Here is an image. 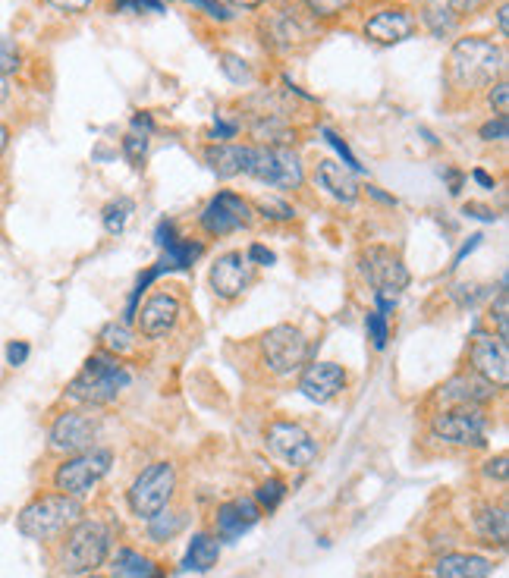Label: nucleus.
Listing matches in <instances>:
<instances>
[{"label": "nucleus", "instance_id": "1", "mask_svg": "<svg viewBox=\"0 0 509 578\" xmlns=\"http://www.w3.org/2000/svg\"><path fill=\"white\" fill-rule=\"evenodd\" d=\"M503 70V51L484 38H459L450 54V76L459 88H481Z\"/></svg>", "mask_w": 509, "mask_h": 578}, {"label": "nucleus", "instance_id": "2", "mask_svg": "<svg viewBox=\"0 0 509 578\" xmlns=\"http://www.w3.org/2000/svg\"><path fill=\"white\" fill-rule=\"evenodd\" d=\"M129 387V374L117 359H107V355H92L85 362V368L73 377V384L66 387L73 399L85 406H107L120 396V390Z\"/></svg>", "mask_w": 509, "mask_h": 578}, {"label": "nucleus", "instance_id": "3", "mask_svg": "<svg viewBox=\"0 0 509 578\" xmlns=\"http://www.w3.org/2000/svg\"><path fill=\"white\" fill-rule=\"evenodd\" d=\"M82 516V506L76 497H66V494H48V497H38L35 503H29L26 509L19 513V531L26 538L35 541H48L54 535H60L63 528L76 525Z\"/></svg>", "mask_w": 509, "mask_h": 578}, {"label": "nucleus", "instance_id": "4", "mask_svg": "<svg viewBox=\"0 0 509 578\" xmlns=\"http://www.w3.org/2000/svg\"><path fill=\"white\" fill-rule=\"evenodd\" d=\"M255 180L277 186V189H299L302 186V164L293 148L274 145H246V170Z\"/></svg>", "mask_w": 509, "mask_h": 578}, {"label": "nucleus", "instance_id": "5", "mask_svg": "<svg viewBox=\"0 0 509 578\" xmlns=\"http://www.w3.org/2000/svg\"><path fill=\"white\" fill-rule=\"evenodd\" d=\"M107 550H110V528L95 519H85L73 525L60 553V563L66 572H95L107 560Z\"/></svg>", "mask_w": 509, "mask_h": 578}, {"label": "nucleus", "instance_id": "6", "mask_svg": "<svg viewBox=\"0 0 509 578\" xmlns=\"http://www.w3.org/2000/svg\"><path fill=\"white\" fill-rule=\"evenodd\" d=\"M176 487V472L170 462H154L148 469L132 481L129 487V506L139 519H151L158 516L161 509L170 503Z\"/></svg>", "mask_w": 509, "mask_h": 578}, {"label": "nucleus", "instance_id": "7", "mask_svg": "<svg viewBox=\"0 0 509 578\" xmlns=\"http://www.w3.org/2000/svg\"><path fill=\"white\" fill-rule=\"evenodd\" d=\"M107 472H110V453L107 450H85V453H76L73 459H66L60 465L57 475H54V484H57V491L66 497H85Z\"/></svg>", "mask_w": 509, "mask_h": 578}, {"label": "nucleus", "instance_id": "8", "mask_svg": "<svg viewBox=\"0 0 509 578\" xmlns=\"http://www.w3.org/2000/svg\"><path fill=\"white\" fill-rule=\"evenodd\" d=\"M261 349H264V362H268L271 371H277V374H293L308 359V340L293 324L271 327L268 333H264Z\"/></svg>", "mask_w": 509, "mask_h": 578}, {"label": "nucleus", "instance_id": "9", "mask_svg": "<svg viewBox=\"0 0 509 578\" xmlns=\"http://www.w3.org/2000/svg\"><path fill=\"white\" fill-rule=\"evenodd\" d=\"M359 264H362V274L368 277V283L378 289V296H393L396 299L409 286L406 264L393 249L371 246L368 252H362Z\"/></svg>", "mask_w": 509, "mask_h": 578}, {"label": "nucleus", "instance_id": "10", "mask_svg": "<svg viewBox=\"0 0 509 578\" xmlns=\"http://www.w3.org/2000/svg\"><path fill=\"white\" fill-rule=\"evenodd\" d=\"M268 447L274 456H280L283 462H290L293 469H308L318 459V443L308 434L302 425H293V421H274L268 428Z\"/></svg>", "mask_w": 509, "mask_h": 578}, {"label": "nucleus", "instance_id": "11", "mask_svg": "<svg viewBox=\"0 0 509 578\" xmlns=\"http://www.w3.org/2000/svg\"><path fill=\"white\" fill-rule=\"evenodd\" d=\"M484 428H488V421L478 409L444 412L431 421V434L437 440L456 443V447H484Z\"/></svg>", "mask_w": 509, "mask_h": 578}, {"label": "nucleus", "instance_id": "12", "mask_svg": "<svg viewBox=\"0 0 509 578\" xmlns=\"http://www.w3.org/2000/svg\"><path fill=\"white\" fill-rule=\"evenodd\" d=\"M249 224H252V208H249L246 198H239L233 192H220L202 211V227L211 236H227V233H236Z\"/></svg>", "mask_w": 509, "mask_h": 578}, {"label": "nucleus", "instance_id": "13", "mask_svg": "<svg viewBox=\"0 0 509 578\" xmlns=\"http://www.w3.org/2000/svg\"><path fill=\"white\" fill-rule=\"evenodd\" d=\"M98 437V418L85 412H63L51 428V447L63 453H85Z\"/></svg>", "mask_w": 509, "mask_h": 578}, {"label": "nucleus", "instance_id": "14", "mask_svg": "<svg viewBox=\"0 0 509 578\" xmlns=\"http://www.w3.org/2000/svg\"><path fill=\"white\" fill-rule=\"evenodd\" d=\"M472 368L478 377H484L494 387L509 384V352L506 340L500 337H478L472 343Z\"/></svg>", "mask_w": 509, "mask_h": 578}, {"label": "nucleus", "instance_id": "15", "mask_svg": "<svg viewBox=\"0 0 509 578\" xmlns=\"http://www.w3.org/2000/svg\"><path fill=\"white\" fill-rule=\"evenodd\" d=\"M494 384H488L484 377L472 374H456L450 381L440 387V403L456 406V409H478L484 406L488 399H494Z\"/></svg>", "mask_w": 509, "mask_h": 578}, {"label": "nucleus", "instance_id": "16", "mask_svg": "<svg viewBox=\"0 0 509 578\" xmlns=\"http://www.w3.org/2000/svg\"><path fill=\"white\" fill-rule=\"evenodd\" d=\"M346 387V371L334 362H318V365H308L302 381H299V390L305 399H312V403H330L340 390Z\"/></svg>", "mask_w": 509, "mask_h": 578}, {"label": "nucleus", "instance_id": "17", "mask_svg": "<svg viewBox=\"0 0 509 578\" xmlns=\"http://www.w3.org/2000/svg\"><path fill=\"white\" fill-rule=\"evenodd\" d=\"M183 315V308H180V299L176 296H151L142 311H139V324H142V333L151 340H158V337H167V333L176 327V321H180Z\"/></svg>", "mask_w": 509, "mask_h": 578}, {"label": "nucleus", "instance_id": "18", "mask_svg": "<svg viewBox=\"0 0 509 578\" xmlns=\"http://www.w3.org/2000/svg\"><path fill=\"white\" fill-rule=\"evenodd\" d=\"M249 283V258H242L239 252H230L224 258H217L211 268V286L220 299H236Z\"/></svg>", "mask_w": 509, "mask_h": 578}, {"label": "nucleus", "instance_id": "19", "mask_svg": "<svg viewBox=\"0 0 509 578\" xmlns=\"http://www.w3.org/2000/svg\"><path fill=\"white\" fill-rule=\"evenodd\" d=\"M415 32V16L409 10H381L365 22V35L378 44H400Z\"/></svg>", "mask_w": 509, "mask_h": 578}, {"label": "nucleus", "instance_id": "20", "mask_svg": "<svg viewBox=\"0 0 509 578\" xmlns=\"http://www.w3.org/2000/svg\"><path fill=\"white\" fill-rule=\"evenodd\" d=\"M261 509L252 500H233L217 509V535L224 541H239L258 522Z\"/></svg>", "mask_w": 509, "mask_h": 578}, {"label": "nucleus", "instance_id": "21", "mask_svg": "<svg viewBox=\"0 0 509 578\" xmlns=\"http://www.w3.org/2000/svg\"><path fill=\"white\" fill-rule=\"evenodd\" d=\"M318 183H321V189H327L330 195H334L337 202L352 205V202L359 198L356 176H352L349 167H343V164H337V161H321V164H318Z\"/></svg>", "mask_w": 509, "mask_h": 578}, {"label": "nucleus", "instance_id": "22", "mask_svg": "<svg viewBox=\"0 0 509 578\" xmlns=\"http://www.w3.org/2000/svg\"><path fill=\"white\" fill-rule=\"evenodd\" d=\"M491 563L475 553H447L437 560V578H488Z\"/></svg>", "mask_w": 509, "mask_h": 578}, {"label": "nucleus", "instance_id": "23", "mask_svg": "<svg viewBox=\"0 0 509 578\" xmlns=\"http://www.w3.org/2000/svg\"><path fill=\"white\" fill-rule=\"evenodd\" d=\"M205 161L220 180H230V176L246 170V145H211L205 151Z\"/></svg>", "mask_w": 509, "mask_h": 578}, {"label": "nucleus", "instance_id": "24", "mask_svg": "<svg viewBox=\"0 0 509 578\" xmlns=\"http://www.w3.org/2000/svg\"><path fill=\"white\" fill-rule=\"evenodd\" d=\"M217 557H220V541L211 535H195L186 550L183 572H208L211 566H217Z\"/></svg>", "mask_w": 509, "mask_h": 578}, {"label": "nucleus", "instance_id": "25", "mask_svg": "<svg viewBox=\"0 0 509 578\" xmlns=\"http://www.w3.org/2000/svg\"><path fill=\"white\" fill-rule=\"evenodd\" d=\"M110 569H114V578H161L158 566L136 550H120Z\"/></svg>", "mask_w": 509, "mask_h": 578}, {"label": "nucleus", "instance_id": "26", "mask_svg": "<svg viewBox=\"0 0 509 578\" xmlns=\"http://www.w3.org/2000/svg\"><path fill=\"white\" fill-rule=\"evenodd\" d=\"M475 531L484 544H506V535H509V522H506V513L503 509H481L475 516Z\"/></svg>", "mask_w": 509, "mask_h": 578}, {"label": "nucleus", "instance_id": "27", "mask_svg": "<svg viewBox=\"0 0 509 578\" xmlns=\"http://www.w3.org/2000/svg\"><path fill=\"white\" fill-rule=\"evenodd\" d=\"M202 246L198 242H183V239H176L170 249H164V261L158 264L161 268V274L164 271H186V268H192V264L202 258Z\"/></svg>", "mask_w": 509, "mask_h": 578}, {"label": "nucleus", "instance_id": "28", "mask_svg": "<svg viewBox=\"0 0 509 578\" xmlns=\"http://www.w3.org/2000/svg\"><path fill=\"white\" fill-rule=\"evenodd\" d=\"M264 35H271V41L277 44V48H290V44L299 41L302 32H299V26L290 16L277 13V16H271L268 22H264Z\"/></svg>", "mask_w": 509, "mask_h": 578}, {"label": "nucleus", "instance_id": "29", "mask_svg": "<svg viewBox=\"0 0 509 578\" xmlns=\"http://www.w3.org/2000/svg\"><path fill=\"white\" fill-rule=\"evenodd\" d=\"M136 211V205H132V198H117V202H110L107 208H104V230L107 233H123L126 230V220H129V214Z\"/></svg>", "mask_w": 509, "mask_h": 578}, {"label": "nucleus", "instance_id": "30", "mask_svg": "<svg viewBox=\"0 0 509 578\" xmlns=\"http://www.w3.org/2000/svg\"><path fill=\"white\" fill-rule=\"evenodd\" d=\"M151 525H148V535H151V541H170L176 531L183 528V516H176V513H161L158 516H151L148 519Z\"/></svg>", "mask_w": 509, "mask_h": 578}, {"label": "nucleus", "instance_id": "31", "mask_svg": "<svg viewBox=\"0 0 509 578\" xmlns=\"http://www.w3.org/2000/svg\"><path fill=\"white\" fill-rule=\"evenodd\" d=\"M220 70H224V76H227L230 82H236V85H249V82H252V66L242 60V57H236V54H224V57H220Z\"/></svg>", "mask_w": 509, "mask_h": 578}, {"label": "nucleus", "instance_id": "32", "mask_svg": "<svg viewBox=\"0 0 509 578\" xmlns=\"http://www.w3.org/2000/svg\"><path fill=\"white\" fill-rule=\"evenodd\" d=\"M101 340H104V346L110 352H117V355L132 349V333L126 330V324H107L104 333H101Z\"/></svg>", "mask_w": 509, "mask_h": 578}, {"label": "nucleus", "instance_id": "33", "mask_svg": "<svg viewBox=\"0 0 509 578\" xmlns=\"http://www.w3.org/2000/svg\"><path fill=\"white\" fill-rule=\"evenodd\" d=\"M283 497H286V484H283L280 478H268V481H264V484L258 487V491H255L258 506H264V509H268V513L280 506Z\"/></svg>", "mask_w": 509, "mask_h": 578}, {"label": "nucleus", "instance_id": "34", "mask_svg": "<svg viewBox=\"0 0 509 578\" xmlns=\"http://www.w3.org/2000/svg\"><path fill=\"white\" fill-rule=\"evenodd\" d=\"M19 66H22V54L16 48V41L7 38V35H0V76L16 73Z\"/></svg>", "mask_w": 509, "mask_h": 578}, {"label": "nucleus", "instance_id": "35", "mask_svg": "<svg viewBox=\"0 0 509 578\" xmlns=\"http://www.w3.org/2000/svg\"><path fill=\"white\" fill-rule=\"evenodd\" d=\"M506 315H509V293H506V280H503V283H500V293H497V302L491 305V318L497 321V330H500L497 337H500V340L509 337V318H506Z\"/></svg>", "mask_w": 509, "mask_h": 578}, {"label": "nucleus", "instance_id": "36", "mask_svg": "<svg viewBox=\"0 0 509 578\" xmlns=\"http://www.w3.org/2000/svg\"><path fill=\"white\" fill-rule=\"evenodd\" d=\"M365 327H368V340L374 343V349H384L390 330H387V318L381 315V311H371V315L365 318Z\"/></svg>", "mask_w": 509, "mask_h": 578}, {"label": "nucleus", "instance_id": "37", "mask_svg": "<svg viewBox=\"0 0 509 578\" xmlns=\"http://www.w3.org/2000/svg\"><path fill=\"white\" fill-rule=\"evenodd\" d=\"M425 22H428V29H431L437 38L453 35V29H456L453 16H450V13H444V10H434V7H428V10H425Z\"/></svg>", "mask_w": 509, "mask_h": 578}, {"label": "nucleus", "instance_id": "38", "mask_svg": "<svg viewBox=\"0 0 509 578\" xmlns=\"http://www.w3.org/2000/svg\"><path fill=\"white\" fill-rule=\"evenodd\" d=\"M145 148H148V139L139 136V132H129V136L123 139V151H126V158L132 167H142L145 161Z\"/></svg>", "mask_w": 509, "mask_h": 578}, {"label": "nucleus", "instance_id": "39", "mask_svg": "<svg viewBox=\"0 0 509 578\" xmlns=\"http://www.w3.org/2000/svg\"><path fill=\"white\" fill-rule=\"evenodd\" d=\"M308 10H312L315 16L321 19H330V16H340L343 10H349L352 0H305Z\"/></svg>", "mask_w": 509, "mask_h": 578}, {"label": "nucleus", "instance_id": "40", "mask_svg": "<svg viewBox=\"0 0 509 578\" xmlns=\"http://www.w3.org/2000/svg\"><path fill=\"white\" fill-rule=\"evenodd\" d=\"M258 208L264 211V217H274V220H293V208L286 202H277V198H261Z\"/></svg>", "mask_w": 509, "mask_h": 578}, {"label": "nucleus", "instance_id": "41", "mask_svg": "<svg viewBox=\"0 0 509 578\" xmlns=\"http://www.w3.org/2000/svg\"><path fill=\"white\" fill-rule=\"evenodd\" d=\"M324 139L330 142V145H334L340 154H343V167H349V170H362V164L356 161V154H352L349 148H346V142L337 136V132H330V129H324Z\"/></svg>", "mask_w": 509, "mask_h": 578}, {"label": "nucleus", "instance_id": "42", "mask_svg": "<svg viewBox=\"0 0 509 578\" xmlns=\"http://www.w3.org/2000/svg\"><path fill=\"white\" fill-rule=\"evenodd\" d=\"M117 10L120 13H161L164 7L158 4V0H117Z\"/></svg>", "mask_w": 509, "mask_h": 578}, {"label": "nucleus", "instance_id": "43", "mask_svg": "<svg viewBox=\"0 0 509 578\" xmlns=\"http://www.w3.org/2000/svg\"><path fill=\"white\" fill-rule=\"evenodd\" d=\"M506 136H509L506 117H497V120H491V123H484V126H481V139H484V142H506Z\"/></svg>", "mask_w": 509, "mask_h": 578}, {"label": "nucleus", "instance_id": "44", "mask_svg": "<svg viewBox=\"0 0 509 578\" xmlns=\"http://www.w3.org/2000/svg\"><path fill=\"white\" fill-rule=\"evenodd\" d=\"M488 101H491V107L497 110L500 117H506V110H509V88H506V82H497V85L491 88Z\"/></svg>", "mask_w": 509, "mask_h": 578}, {"label": "nucleus", "instance_id": "45", "mask_svg": "<svg viewBox=\"0 0 509 578\" xmlns=\"http://www.w3.org/2000/svg\"><path fill=\"white\" fill-rule=\"evenodd\" d=\"M484 7V0H447L450 16H472Z\"/></svg>", "mask_w": 509, "mask_h": 578}, {"label": "nucleus", "instance_id": "46", "mask_svg": "<svg viewBox=\"0 0 509 578\" xmlns=\"http://www.w3.org/2000/svg\"><path fill=\"white\" fill-rule=\"evenodd\" d=\"M26 359H29V343L13 340V343L7 346V365L19 368V365H26Z\"/></svg>", "mask_w": 509, "mask_h": 578}, {"label": "nucleus", "instance_id": "47", "mask_svg": "<svg viewBox=\"0 0 509 578\" xmlns=\"http://www.w3.org/2000/svg\"><path fill=\"white\" fill-rule=\"evenodd\" d=\"M189 4H195V7H202L208 16H214V19H220V22H227L233 13L224 7V4H217V0H189Z\"/></svg>", "mask_w": 509, "mask_h": 578}, {"label": "nucleus", "instance_id": "48", "mask_svg": "<svg viewBox=\"0 0 509 578\" xmlns=\"http://www.w3.org/2000/svg\"><path fill=\"white\" fill-rule=\"evenodd\" d=\"M236 132H239V123L224 120V114H217V120H214V139H233Z\"/></svg>", "mask_w": 509, "mask_h": 578}, {"label": "nucleus", "instance_id": "49", "mask_svg": "<svg viewBox=\"0 0 509 578\" xmlns=\"http://www.w3.org/2000/svg\"><path fill=\"white\" fill-rule=\"evenodd\" d=\"M478 246H481V236L475 233V236H472V239L466 242V246H462V249L456 252V258H453V264H450V268H459V264H462V261H466V258H469V255H472V252L478 249Z\"/></svg>", "mask_w": 509, "mask_h": 578}, {"label": "nucleus", "instance_id": "50", "mask_svg": "<svg viewBox=\"0 0 509 578\" xmlns=\"http://www.w3.org/2000/svg\"><path fill=\"white\" fill-rule=\"evenodd\" d=\"M51 4L66 10V13H82V10L92 7V0H51Z\"/></svg>", "mask_w": 509, "mask_h": 578}, {"label": "nucleus", "instance_id": "51", "mask_svg": "<svg viewBox=\"0 0 509 578\" xmlns=\"http://www.w3.org/2000/svg\"><path fill=\"white\" fill-rule=\"evenodd\" d=\"M484 472H488L491 478H497V481H506V456L491 459V462H488V469H484Z\"/></svg>", "mask_w": 509, "mask_h": 578}, {"label": "nucleus", "instance_id": "52", "mask_svg": "<svg viewBox=\"0 0 509 578\" xmlns=\"http://www.w3.org/2000/svg\"><path fill=\"white\" fill-rule=\"evenodd\" d=\"M249 261H255V264H274V252H268L264 246H252L249 249Z\"/></svg>", "mask_w": 509, "mask_h": 578}, {"label": "nucleus", "instance_id": "53", "mask_svg": "<svg viewBox=\"0 0 509 578\" xmlns=\"http://www.w3.org/2000/svg\"><path fill=\"white\" fill-rule=\"evenodd\" d=\"M132 129H142V136H145V132L154 129V123H151L148 114H136V117H132Z\"/></svg>", "mask_w": 509, "mask_h": 578}, {"label": "nucleus", "instance_id": "54", "mask_svg": "<svg viewBox=\"0 0 509 578\" xmlns=\"http://www.w3.org/2000/svg\"><path fill=\"white\" fill-rule=\"evenodd\" d=\"M506 13H509V10H506V4H503V7L497 10V22H500V35H503V38L509 35V19H506Z\"/></svg>", "mask_w": 509, "mask_h": 578}, {"label": "nucleus", "instance_id": "55", "mask_svg": "<svg viewBox=\"0 0 509 578\" xmlns=\"http://www.w3.org/2000/svg\"><path fill=\"white\" fill-rule=\"evenodd\" d=\"M233 7H242V10H255V7H261L264 0H230Z\"/></svg>", "mask_w": 509, "mask_h": 578}, {"label": "nucleus", "instance_id": "56", "mask_svg": "<svg viewBox=\"0 0 509 578\" xmlns=\"http://www.w3.org/2000/svg\"><path fill=\"white\" fill-rule=\"evenodd\" d=\"M7 145H10V129H7L4 123H0V154L7 151Z\"/></svg>", "mask_w": 509, "mask_h": 578}, {"label": "nucleus", "instance_id": "57", "mask_svg": "<svg viewBox=\"0 0 509 578\" xmlns=\"http://www.w3.org/2000/svg\"><path fill=\"white\" fill-rule=\"evenodd\" d=\"M475 180H478L481 186H488V189H494V180H491V176H488V173H484V170H475Z\"/></svg>", "mask_w": 509, "mask_h": 578}, {"label": "nucleus", "instance_id": "58", "mask_svg": "<svg viewBox=\"0 0 509 578\" xmlns=\"http://www.w3.org/2000/svg\"><path fill=\"white\" fill-rule=\"evenodd\" d=\"M7 95H10V85H7V76H0V104L7 101Z\"/></svg>", "mask_w": 509, "mask_h": 578}, {"label": "nucleus", "instance_id": "59", "mask_svg": "<svg viewBox=\"0 0 509 578\" xmlns=\"http://www.w3.org/2000/svg\"><path fill=\"white\" fill-rule=\"evenodd\" d=\"M88 578H101V575H88Z\"/></svg>", "mask_w": 509, "mask_h": 578}]
</instances>
